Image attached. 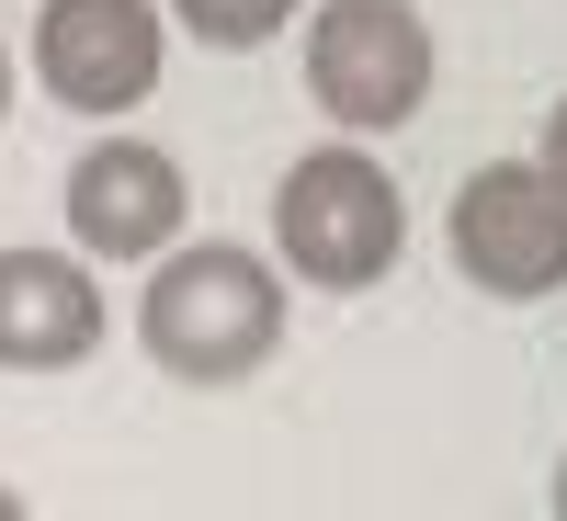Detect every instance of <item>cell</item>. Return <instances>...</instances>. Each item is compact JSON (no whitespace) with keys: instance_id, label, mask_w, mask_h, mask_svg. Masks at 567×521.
Returning a JSON list of instances; mask_svg holds the SVG:
<instances>
[{"instance_id":"cell-1","label":"cell","mask_w":567,"mask_h":521,"mask_svg":"<svg viewBox=\"0 0 567 521\" xmlns=\"http://www.w3.org/2000/svg\"><path fill=\"white\" fill-rule=\"evenodd\" d=\"M136 341H148V363L182 374V386H239V374H261L272 341H284V272L250 261L239 239H194V250H171L148 272Z\"/></svg>"},{"instance_id":"cell-2","label":"cell","mask_w":567,"mask_h":521,"mask_svg":"<svg viewBox=\"0 0 567 521\" xmlns=\"http://www.w3.org/2000/svg\"><path fill=\"white\" fill-rule=\"evenodd\" d=\"M272 239H284V272L329 283V295H363V283L398 261L409 205H398V181L363 148H307L272 181Z\"/></svg>"},{"instance_id":"cell-3","label":"cell","mask_w":567,"mask_h":521,"mask_svg":"<svg viewBox=\"0 0 567 521\" xmlns=\"http://www.w3.org/2000/svg\"><path fill=\"white\" fill-rule=\"evenodd\" d=\"M307 91L329 125L352 136H386L432 103V23L409 0H329L307 23Z\"/></svg>"},{"instance_id":"cell-4","label":"cell","mask_w":567,"mask_h":521,"mask_svg":"<svg viewBox=\"0 0 567 521\" xmlns=\"http://www.w3.org/2000/svg\"><path fill=\"white\" fill-rule=\"evenodd\" d=\"M454 272L477 295H511V306L567 283V194L545 181V159H488L454 194Z\"/></svg>"},{"instance_id":"cell-5","label":"cell","mask_w":567,"mask_h":521,"mask_svg":"<svg viewBox=\"0 0 567 521\" xmlns=\"http://www.w3.org/2000/svg\"><path fill=\"white\" fill-rule=\"evenodd\" d=\"M34 80L69 114H136L159 91V12L148 0H45L34 12Z\"/></svg>"},{"instance_id":"cell-6","label":"cell","mask_w":567,"mask_h":521,"mask_svg":"<svg viewBox=\"0 0 567 521\" xmlns=\"http://www.w3.org/2000/svg\"><path fill=\"white\" fill-rule=\"evenodd\" d=\"M69 239L91 261H159L182 239V159L148 136H103L69 170Z\"/></svg>"},{"instance_id":"cell-7","label":"cell","mask_w":567,"mask_h":521,"mask_svg":"<svg viewBox=\"0 0 567 521\" xmlns=\"http://www.w3.org/2000/svg\"><path fill=\"white\" fill-rule=\"evenodd\" d=\"M103 352V283L69 250H0V363L12 374H69Z\"/></svg>"},{"instance_id":"cell-8","label":"cell","mask_w":567,"mask_h":521,"mask_svg":"<svg viewBox=\"0 0 567 521\" xmlns=\"http://www.w3.org/2000/svg\"><path fill=\"white\" fill-rule=\"evenodd\" d=\"M171 12H182L194 45H272L296 23V0H171Z\"/></svg>"},{"instance_id":"cell-9","label":"cell","mask_w":567,"mask_h":521,"mask_svg":"<svg viewBox=\"0 0 567 521\" xmlns=\"http://www.w3.org/2000/svg\"><path fill=\"white\" fill-rule=\"evenodd\" d=\"M545 181H556V194H567V103L545 114Z\"/></svg>"},{"instance_id":"cell-10","label":"cell","mask_w":567,"mask_h":521,"mask_svg":"<svg viewBox=\"0 0 567 521\" xmlns=\"http://www.w3.org/2000/svg\"><path fill=\"white\" fill-rule=\"evenodd\" d=\"M0 521H34V510H23V499H12V488H0Z\"/></svg>"},{"instance_id":"cell-11","label":"cell","mask_w":567,"mask_h":521,"mask_svg":"<svg viewBox=\"0 0 567 521\" xmlns=\"http://www.w3.org/2000/svg\"><path fill=\"white\" fill-rule=\"evenodd\" d=\"M0 114H12V58H0Z\"/></svg>"},{"instance_id":"cell-12","label":"cell","mask_w":567,"mask_h":521,"mask_svg":"<svg viewBox=\"0 0 567 521\" xmlns=\"http://www.w3.org/2000/svg\"><path fill=\"white\" fill-rule=\"evenodd\" d=\"M556 521H567V465H556Z\"/></svg>"}]
</instances>
